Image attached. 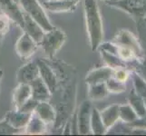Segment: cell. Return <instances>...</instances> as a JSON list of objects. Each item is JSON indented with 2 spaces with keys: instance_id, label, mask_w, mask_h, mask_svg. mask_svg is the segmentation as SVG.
Listing matches in <instances>:
<instances>
[{
  "instance_id": "6da1fadb",
  "label": "cell",
  "mask_w": 146,
  "mask_h": 136,
  "mask_svg": "<svg viewBox=\"0 0 146 136\" xmlns=\"http://www.w3.org/2000/svg\"><path fill=\"white\" fill-rule=\"evenodd\" d=\"M84 18L92 51L97 50L102 43L104 31L103 21L95 0H84Z\"/></svg>"
},
{
  "instance_id": "7a4b0ae2",
  "label": "cell",
  "mask_w": 146,
  "mask_h": 136,
  "mask_svg": "<svg viewBox=\"0 0 146 136\" xmlns=\"http://www.w3.org/2000/svg\"><path fill=\"white\" fill-rule=\"evenodd\" d=\"M65 40L66 34L61 29L54 27L51 30L44 32L42 41L39 44L42 46L46 56L49 59H54L55 54L63 46Z\"/></svg>"
},
{
  "instance_id": "3957f363",
  "label": "cell",
  "mask_w": 146,
  "mask_h": 136,
  "mask_svg": "<svg viewBox=\"0 0 146 136\" xmlns=\"http://www.w3.org/2000/svg\"><path fill=\"white\" fill-rule=\"evenodd\" d=\"M18 3L21 5L23 11L37 22L44 31L54 28V26L44 12V7L38 3L37 0H19Z\"/></svg>"
},
{
  "instance_id": "277c9868",
  "label": "cell",
  "mask_w": 146,
  "mask_h": 136,
  "mask_svg": "<svg viewBox=\"0 0 146 136\" xmlns=\"http://www.w3.org/2000/svg\"><path fill=\"white\" fill-rule=\"evenodd\" d=\"M106 3L111 7L120 8L134 17H143L146 16V0H117Z\"/></svg>"
},
{
  "instance_id": "5b68a950",
  "label": "cell",
  "mask_w": 146,
  "mask_h": 136,
  "mask_svg": "<svg viewBox=\"0 0 146 136\" xmlns=\"http://www.w3.org/2000/svg\"><path fill=\"white\" fill-rule=\"evenodd\" d=\"M36 63L39 69V77L47 85L53 94L59 87V81L56 74L46 60L38 59L36 60Z\"/></svg>"
},
{
  "instance_id": "8992f818",
  "label": "cell",
  "mask_w": 146,
  "mask_h": 136,
  "mask_svg": "<svg viewBox=\"0 0 146 136\" xmlns=\"http://www.w3.org/2000/svg\"><path fill=\"white\" fill-rule=\"evenodd\" d=\"M1 13L16 23L19 27L24 28V11L15 0H0Z\"/></svg>"
},
{
  "instance_id": "52a82bcc",
  "label": "cell",
  "mask_w": 146,
  "mask_h": 136,
  "mask_svg": "<svg viewBox=\"0 0 146 136\" xmlns=\"http://www.w3.org/2000/svg\"><path fill=\"white\" fill-rule=\"evenodd\" d=\"M38 45L39 44L28 34L24 32L17 41L16 52L21 59H28L37 50Z\"/></svg>"
},
{
  "instance_id": "ba28073f",
  "label": "cell",
  "mask_w": 146,
  "mask_h": 136,
  "mask_svg": "<svg viewBox=\"0 0 146 136\" xmlns=\"http://www.w3.org/2000/svg\"><path fill=\"white\" fill-rule=\"evenodd\" d=\"M91 103L89 101H84L80 105L77 116V125H78V133L80 134H88L90 130V118H91Z\"/></svg>"
},
{
  "instance_id": "9c48e42d",
  "label": "cell",
  "mask_w": 146,
  "mask_h": 136,
  "mask_svg": "<svg viewBox=\"0 0 146 136\" xmlns=\"http://www.w3.org/2000/svg\"><path fill=\"white\" fill-rule=\"evenodd\" d=\"M78 3L79 0H47L43 3V6L54 13H67L74 11Z\"/></svg>"
},
{
  "instance_id": "30bf717a",
  "label": "cell",
  "mask_w": 146,
  "mask_h": 136,
  "mask_svg": "<svg viewBox=\"0 0 146 136\" xmlns=\"http://www.w3.org/2000/svg\"><path fill=\"white\" fill-rule=\"evenodd\" d=\"M39 77V69L36 61L29 62L21 66L17 71V80L18 84H30Z\"/></svg>"
},
{
  "instance_id": "8fae6325",
  "label": "cell",
  "mask_w": 146,
  "mask_h": 136,
  "mask_svg": "<svg viewBox=\"0 0 146 136\" xmlns=\"http://www.w3.org/2000/svg\"><path fill=\"white\" fill-rule=\"evenodd\" d=\"M31 87V98L37 102L49 101L52 98V93L43 80L37 77L29 84Z\"/></svg>"
},
{
  "instance_id": "7c38bea8",
  "label": "cell",
  "mask_w": 146,
  "mask_h": 136,
  "mask_svg": "<svg viewBox=\"0 0 146 136\" xmlns=\"http://www.w3.org/2000/svg\"><path fill=\"white\" fill-rule=\"evenodd\" d=\"M24 32H26L30 36H31L35 41H36L38 44L40 42L42 41L44 34V30L41 27V26L36 22L35 20L30 17L27 13L24 12Z\"/></svg>"
},
{
  "instance_id": "4fadbf2b",
  "label": "cell",
  "mask_w": 146,
  "mask_h": 136,
  "mask_svg": "<svg viewBox=\"0 0 146 136\" xmlns=\"http://www.w3.org/2000/svg\"><path fill=\"white\" fill-rule=\"evenodd\" d=\"M35 113L37 116L43 120L46 124L54 123L56 120V112L53 105L48 103V101H44V102H39L35 109Z\"/></svg>"
},
{
  "instance_id": "5bb4252c",
  "label": "cell",
  "mask_w": 146,
  "mask_h": 136,
  "mask_svg": "<svg viewBox=\"0 0 146 136\" xmlns=\"http://www.w3.org/2000/svg\"><path fill=\"white\" fill-rule=\"evenodd\" d=\"M112 42L117 45H123V46H127L133 49L137 54H139V53L141 52V47L138 41L128 30H121L115 36Z\"/></svg>"
},
{
  "instance_id": "9a60e30c",
  "label": "cell",
  "mask_w": 146,
  "mask_h": 136,
  "mask_svg": "<svg viewBox=\"0 0 146 136\" xmlns=\"http://www.w3.org/2000/svg\"><path fill=\"white\" fill-rule=\"evenodd\" d=\"M114 69L109 66L100 67L92 70L85 77V82L87 84H94L99 83H105L107 80L113 76Z\"/></svg>"
},
{
  "instance_id": "2e32d148",
  "label": "cell",
  "mask_w": 146,
  "mask_h": 136,
  "mask_svg": "<svg viewBox=\"0 0 146 136\" xmlns=\"http://www.w3.org/2000/svg\"><path fill=\"white\" fill-rule=\"evenodd\" d=\"M32 114L33 113H23L17 109H15L13 111H10L9 113H7L5 119H6L13 127L17 128L18 130H22L23 128L27 126V124L29 122Z\"/></svg>"
},
{
  "instance_id": "e0dca14e",
  "label": "cell",
  "mask_w": 146,
  "mask_h": 136,
  "mask_svg": "<svg viewBox=\"0 0 146 136\" xmlns=\"http://www.w3.org/2000/svg\"><path fill=\"white\" fill-rule=\"evenodd\" d=\"M31 98V87L28 84H18L13 93L15 109H18L28 99Z\"/></svg>"
},
{
  "instance_id": "ac0fdd59",
  "label": "cell",
  "mask_w": 146,
  "mask_h": 136,
  "mask_svg": "<svg viewBox=\"0 0 146 136\" xmlns=\"http://www.w3.org/2000/svg\"><path fill=\"white\" fill-rule=\"evenodd\" d=\"M119 107H120V105L118 104H113L100 112L103 123L107 130H109L113 125L116 123L118 119L120 118Z\"/></svg>"
},
{
  "instance_id": "d6986e66",
  "label": "cell",
  "mask_w": 146,
  "mask_h": 136,
  "mask_svg": "<svg viewBox=\"0 0 146 136\" xmlns=\"http://www.w3.org/2000/svg\"><path fill=\"white\" fill-rule=\"evenodd\" d=\"M47 124L40 119L37 115L33 113L26 128V133L30 135H41L46 133Z\"/></svg>"
},
{
  "instance_id": "ffe728a7",
  "label": "cell",
  "mask_w": 146,
  "mask_h": 136,
  "mask_svg": "<svg viewBox=\"0 0 146 136\" xmlns=\"http://www.w3.org/2000/svg\"><path fill=\"white\" fill-rule=\"evenodd\" d=\"M129 104L135 111L139 118L146 116V104L143 99L137 94L135 89L131 91L129 94Z\"/></svg>"
},
{
  "instance_id": "44dd1931",
  "label": "cell",
  "mask_w": 146,
  "mask_h": 136,
  "mask_svg": "<svg viewBox=\"0 0 146 136\" xmlns=\"http://www.w3.org/2000/svg\"><path fill=\"white\" fill-rule=\"evenodd\" d=\"M90 130L94 134H104L107 132L103 123L100 112L96 108L91 110V118H90Z\"/></svg>"
},
{
  "instance_id": "7402d4cb",
  "label": "cell",
  "mask_w": 146,
  "mask_h": 136,
  "mask_svg": "<svg viewBox=\"0 0 146 136\" xmlns=\"http://www.w3.org/2000/svg\"><path fill=\"white\" fill-rule=\"evenodd\" d=\"M88 96L91 100H102L105 98L109 94V91L107 89L106 84L105 83H99L94 84H88Z\"/></svg>"
},
{
  "instance_id": "603a6c76",
  "label": "cell",
  "mask_w": 146,
  "mask_h": 136,
  "mask_svg": "<svg viewBox=\"0 0 146 136\" xmlns=\"http://www.w3.org/2000/svg\"><path fill=\"white\" fill-rule=\"evenodd\" d=\"M101 54H102V57L104 58V62L106 63L107 66L113 68L114 70L120 69V68H126L127 66L126 62H124L123 60H122L120 57H118L117 55H115L113 54H111V53L101 50Z\"/></svg>"
},
{
  "instance_id": "cb8c5ba5",
  "label": "cell",
  "mask_w": 146,
  "mask_h": 136,
  "mask_svg": "<svg viewBox=\"0 0 146 136\" xmlns=\"http://www.w3.org/2000/svg\"><path fill=\"white\" fill-rule=\"evenodd\" d=\"M119 110H120V118L124 123H131L139 118L137 113H135V111L132 108L130 104L120 105Z\"/></svg>"
},
{
  "instance_id": "d4e9b609",
  "label": "cell",
  "mask_w": 146,
  "mask_h": 136,
  "mask_svg": "<svg viewBox=\"0 0 146 136\" xmlns=\"http://www.w3.org/2000/svg\"><path fill=\"white\" fill-rule=\"evenodd\" d=\"M132 79L133 82L135 91H136L137 94L143 99L144 103L146 104V83L135 72L132 75Z\"/></svg>"
},
{
  "instance_id": "484cf974",
  "label": "cell",
  "mask_w": 146,
  "mask_h": 136,
  "mask_svg": "<svg viewBox=\"0 0 146 136\" xmlns=\"http://www.w3.org/2000/svg\"><path fill=\"white\" fill-rule=\"evenodd\" d=\"M106 86L109 91V93H113V94H120L123 93L126 89V85L125 83L120 82L118 80L115 79L113 76L110 77L106 82Z\"/></svg>"
},
{
  "instance_id": "4316f807",
  "label": "cell",
  "mask_w": 146,
  "mask_h": 136,
  "mask_svg": "<svg viewBox=\"0 0 146 136\" xmlns=\"http://www.w3.org/2000/svg\"><path fill=\"white\" fill-rule=\"evenodd\" d=\"M133 70L146 83V60H139L136 58L131 62Z\"/></svg>"
},
{
  "instance_id": "83f0119b",
  "label": "cell",
  "mask_w": 146,
  "mask_h": 136,
  "mask_svg": "<svg viewBox=\"0 0 146 136\" xmlns=\"http://www.w3.org/2000/svg\"><path fill=\"white\" fill-rule=\"evenodd\" d=\"M21 130H18L17 128L13 127L6 119L2 120L0 122V135H10V134H16L19 133Z\"/></svg>"
},
{
  "instance_id": "f1b7e54d",
  "label": "cell",
  "mask_w": 146,
  "mask_h": 136,
  "mask_svg": "<svg viewBox=\"0 0 146 136\" xmlns=\"http://www.w3.org/2000/svg\"><path fill=\"white\" fill-rule=\"evenodd\" d=\"M38 103L39 102H37V101H36V100H34L33 98H30L24 104H22L17 110L21 111V112H23V113H33L35 112V109H36Z\"/></svg>"
},
{
  "instance_id": "f546056e",
  "label": "cell",
  "mask_w": 146,
  "mask_h": 136,
  "mask_svg": "<svg viewBox=\"0 0 146 136\" xmlns=\"http://www.w3.org/2000/svg\"><path fill=\"white\" fill-rule=\"evenodd\" d=\"M10 19L5 16L4 14H0V37H3L4 36H6L9 30V24Z\"/></svg>"
},
{
  "instance_id": "4dcf8cb0",
  "label": "cell",
  "mask_w": 146,
  "mask_h": 136,
  "mask_svg": "<svg viewBox=\"0 0 146 136\" xmlns=\"http://www.w3.org/2000/svg\"><path fill=\"white\" fill-rule=\"evenodd\" d=\"M113 76L118 80L120 82L125 83L129 78V73L125 70V68H120V69H115Z\"/></svg>"
},
{
  "instance_id": "1f68e13d",
  "label": "cell",
  "mask_w": 146,
  "mask_h": 136,
  "mask_svg": "<svg viewBox=\"0 0 146 136\" xmlns=\"http://www.w3.org/2000/svg\"><path fill=\"white\" fill-rule=\"evenodd\" d=\"M113 1H117V0H106L105 2H113Z\"/></svg>"
},
{
  "instance_id": "d6a6232c",
  "label": "cell",
  "mask_w": 146,
  "mask_h": 136,
  "mask_svg": "<svg viewBox=\"0 0 146 136\" xmlns=\"http://www.w3.org/2000/svg\"><path fill=\"white\" fill-rule=\"evenodd\" d=\"M15 1H16V2H17V3H18V2H19V0H15Z\"/></svg>"
},
{
  "instance_id": "836d02e7",
  "label": "cell",
  "mask_w": 146,
  "mask_h": 136,
  "mask_svg": "<svg viewBox=\"0 0 146 136\" xmlns=\"http://www.w3.org/2000/svg\"><path fill=\"white\" fill-rule=\"evenodd\" d=\"M103 1H106V0H103Z\"/></svg>"
},
{
  "instance_id": "e575fe53",
  "label": "cell",
  "mask_w": 146,
  "mask_h": 136,
  "mask_svg": "<svg viewBox=\"0 0 146 136\" xmlns=\"http://www.w3.org/2000/svg\"><path fill=\"white\" fill-rule=\"evenodd\" d=\"M79 1H80V0H79Z\"/></svg>"
}]
</instances>
